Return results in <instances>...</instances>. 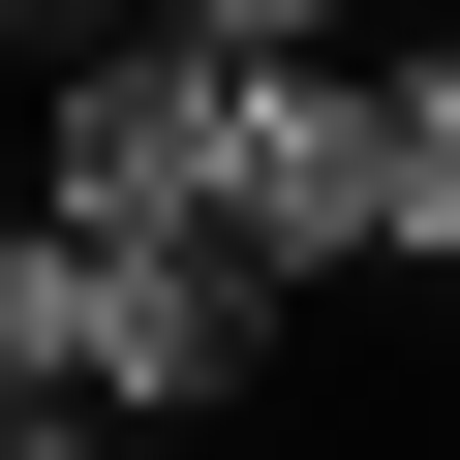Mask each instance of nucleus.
Returning a JSON list of instances; mask_svg holds the SVG:
<instances>
[{"instance_id":"2","label":"nucleus","mask_w":460,"mask_h":460,"mask_svg":"<svg viewBox=\"0 0 460 460\" xmlns=\"http://www.w3.org/2000/svg\"><path fill=\"white\" fill-rule=\"evenodd\" d=\"M184 31H368V0H184Z\"/></svg>"},{"instance_id":"1","label":"nucleus","mask_w":460,"mask_h":460,"mask_svg":"<svg viewBox=\"0 0 460 460\" xmlns=\"http://www.w3.org/2000/svg\"><path fill=\"white\" fill-rule=\"evenodd\" d=\"M93 429H154V368H123V246L0 184V460H93Z\"/></svg>"}]
</instances>
